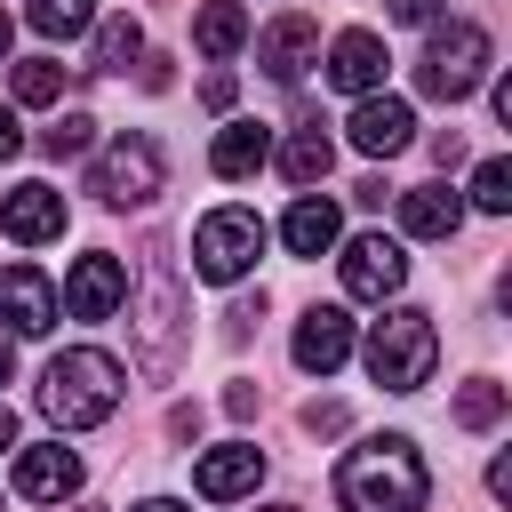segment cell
<instances>
[{
	"label": "cell",
	"instance_id": "7c38bea8",
	"mask_svg": "<svg viewBox=\"0 0 512 512\" xmlns=\"http://www.w3.org/2000/svg\"><path fill=\"white\" fill-rule=\"evenodd\" d=\"M264 480V448L256 440H224V448H208L200 464H192V488L208 496V504H232V496H248Z\"/></svg>",
	"mask_w": 512,
	"mask_h": 512
},
{
	"label": "cell",
	"instance_id": "44dd1931",
	"mask_svg": "<svg viewBox=\"0 0 512 512\" xmlns=\"http://www.w3.org/2000/svg\"><path fill=\"white\" fill-rule=\"evenodd\" d=\"M328 168H336V144L320 136V120H312V128H296V136L280 144V176H288V184H304V192H312Z\"/></svg>",
	"mask_w": 512,
	"mask_h": 512
},
{
	"label": "cell",
	"instance_id": "d590c367",
	"mask_svg": "<svg viewBox=\"0 0 512 512\" xmlns=\"http://www.w3.org/2000/svg\"><path fill=\"white\" fill-rule=\"evenodd\" d=\"M0 448H16V416H8V400H0Z\"/></svg>",
	"mask_w": 512,
	"mask_h": 512
},
{
	"label": "cell",
	"instance_id": "7a4b0ae2",
	"mask_svg": "<svg viewBox=\"0 0 512 512\" xmlns=\"http://www.w3.org/2000/svg\"><path fill=\"white\" fill-rule=\"evenodd\" d=\"M336 496H344V512H424L432 472L408 432H376L336 464Z\"/></svg>",
	"mask_w": 512,
	"mask_h": 512
},
{
	"label": "cell",
	"instance_id": "3957f363",
	"mask_svg": "<svg viewBox=\"0 0 512 512\" xmlns=\"http://www.w3.org/2000/svg\"><path fill=\"white\" fill-rule=\"evenodd\" d=\"M120 360L112 352H96V344H72V352H56L48 368H40V416L56 424V432H88V424H104L112 408H120Z\"/></svg>",
	"mask_w": 512,
	"mask_h": 512
},
{
	"label": "cell",
	"instance_id": "d6a6232c",
	"mask_svg": "<svg viewBox=\"0 0 512 512\" xmlns=\"http://www.w3.org/2000/svg\"><path fill=\"white\" fill-rule=\"evenodd\" d=\"M488 496H496V504H512V456H496V464H488Z\"/></svg>",
	"mask_w": 512,
	"mask_h": 512
},
{
	"label": "cell",
	"instance_id": "f35d334b",
	"mask_svg": "<svg viewBox=\"0 0 512 512\" xmlns=\"http://www.w3.org/2000/svg\"><path fill=\"white\" fill-rule=\"evenodd\" d=\"M8 368H16V352H8V336H0V384H8Z\"/></svg>",
	"mask_w": 512,
	"mask_h": 512
},
{
	"label": "cell",
	"instance_id": "ac0fdd59",
	"mask_svg": "<svg viewBox=\"0 0 512 512\" xmlns=\"http://www.w3.org/2000/svg\"><path fill=\"white\" fill-rule=\"evenodd\" d=\"M400 224H408L416 240H456V232H464L456 184H408V192H400Z\"/></svg>",
	"mask_w": 512,
	"mask_h": 512
},
{
	"label": "cell",
	"instance_id": "60d3db41",
	"mask_svg": "<svg viewBox=\"0 0 512 512\" xmlns=\"http://www.w3.org/2000/svg\"><path fill=\"white\" fill-rule=\"evenodd\" d=\"M272 512H296V504H272Z\"/></svg>",
	"mask_w": 512,
	"mask_h": 512
},
{
	"label": "cell",
	"instance_id": "8992f818",
	"mask_svg": "<svg viewBox=\"0 0 512 512\" xmlns=\"http://www.w3.org/2000/svg\"><path fill=\"white\" fill-rule=\"evenodd\" d=\"M160 184H168V160H160V144H152L144 128L112 136V144L96 152V168H88V192H96L104 208H152Z\"/></svg>",
	"mask_w": 512,
	"mask_h": 512
},
{
	"label": "cell",
	"instance_id": "9a60e30c",
	"mask_svg": "<svg viewBox=\"0 0 512 512\" xmlns=\"http://www.w3.org/2000/svg\"><path fill=\"white\" fill-rule=\"evenodd\" d=\"M0 232L24 240V248H32V240H56V232H64V192H56V184H16V192L0 200Z\"/></svg>",
	"mask_w": 512,
	"mask_h": 512
},
{
	"label": "cell",
	"instance_id": "1f68e13d",
	"mask_svg": "<svg viewBox=\"0 0 512 512\" xmlns=\"http://www.w3.org/2000/svg\"><path fill=\"white\" fill-rule=\"evenodd\" d=\"M200 104L224 112V104H232V72H208V80H200Z\"/></svg>",
	"mask_w": 512,
	"mask_h": 512
},
{
	"label": "cell",
	"instance_id": "83f0119b",
	"mask_svg": "<svg viewBox=\"0 0 512 512\" xmlns=\"http://www.w3.org/2000/svg\"><path fill=\"white\" fill-rule=\"evenodd\" d=\"M472 208H488V216L512 208V160H480L472 168Z\"/></svg>",
	"mask_w": 512,
	"mask_h": 512
},
{
	"label": "cell",
	"instance_id": "4dcf8cb0",
	"mask_svg": "<svg viewBox=\"0 0 512 512\" xmlns=\"http://www.w3.org/2000/svg\"><path fill=\"white\" fill-rule=\"evenodd\" d=\"M384 8H392V24H432L448 0H384Z\"/></svg>",
	"mask_w": 512,
	"mask_h": 512
},
{
	"label": "cell",
	"instance_id": "e575fe53",
	"mask_svg": "<svg viewBox=\"0 0 512 512\" xmlns=\"http://www.w3.org/2000/svg\"><path fill=\"white\" fill-rule=\"evenodd\" d=\"M432 160H440V168H456V160H464V136H456V128H448V136H432Z\"/></svg>",
	"mask_w": 512,
	"mask_h": 512
},
{
	"label": "cell",
	"instance_id": "f546056e",
	"mask_svg": "<svg viewBox=\"0 0 512 512\" xmlns=\"http://www.w3.org/2000/svg\"><path fill=\"white\" fill-rule=\"evenodd\" d=\"M256 320H264V288H256V296H240V304H232V312H224V336H232V344H240V336H248V328H256Z\"/></svg>",
	"mask_w": 512,
	"mask_h": 512
},
{
	"label": "cell",
	"instance_id": "9c48e42d",
	"mask_svg": "<svg viewBox=\"0 0 512 512\" xmlns=\"http://www.w3.org/2000/svg\"><path fill=\"white\" fill-rule=\"evenodd\" d=\"M56 304H64L72 320H112V312L128 304V264H120V256H104V248H96V256H80Z\"/></svg>",
	"mask_w": 512,
	"mask_h": 512
},
{
	"label": "cell",
	"instance_id": "2e32d148",
	"mask_svg": "<svg viewBox=\"0 0 512 512\" xmlns=\"http://www.w3.org/2000/svg\"><path fill=\"white\" fill-rule=\"evenodd\" d=\"M312 48H320V24L288 8V16H272V24H264V40H256V64H264L272 80H296V72L312 64Z\"/></svg>",
	"mask_w": 512,
	"mask_h": 512
},
{
	"label": "cell",
	"instance_id": "603a6c76",
	"mask_svg": "<svg viewBox=\"0 0 512 512\" xmlns=\"http://www.w3.org/2000/svg\"><path fill=\"white\" fill-rule=\"evenodd\" d=\"M144 56V24L136 16H104L96 24V48H88V72H128Z\"/></svg>",
	"mask_w": 512,
	"mask_h": 512
},
{
	"label": "cell",
	"instance_id": "74e56055",
	"mask_svg": "<svg viewBox=\"0 0 512 512\" xmlns=\"http://www.w3.org/2000/svg\"><path fill=\"white\" fill-rule=\"evenodd\" d=\"M8 40H16V24H8V8H0V64H8Z\"/></svg>",
	"mask_w": 512,
	"mask_h": 512
},
{
	"label": "cell",
	"instance_id": "d4e9b609",
	"mask_svg": "<svg viewBox=\"0 0 512 512\" xmlns=\"http://www.w3.org/2000/svg\"><path fill=\"white\" fill-rule=\"evenodd\" d=\"M456 424H464V432H488V424H504V384L472 376V384L456 392Z\"/></svg>",
	"mask_w": 512,
	"mask_h": 512
},
{
	"label": "cell",
	"instance_id": "8d00e7d4",
	"mask_svg": "<svg viewBox=\"0 0 512 512\" xmlns=\"http://www.w3.org/2000/svg\"><path fill=\"white\" fill-rule=\"evenodd\" d=\"M136 512H184V504H176V496H144Z\"/></svg>",
	"mask_w": 512,
	"mask_h": 512
},
{
	"label": "cell",
	"instance_id": "4fadbf2b",
	"mask_svg": "<svg viewBox=\"0 0 512 512\" xmlns=\"http://www.w3.org/2000/svg\"><path fill=\"white\" fill-rule=\"evenodd\" d=\"M0 320H8V336H48V328H56V288H48V272L8 264V272H0Z\"/></svg>",
	"mask_w": 512,
	"mask_h": 512
},
{
	"label": "cell",
	"instance_id": "5bb4252c",
	"mask_svg": "<svg viewBox=\"0 0 512 512\" xmlns=\"http://www.w3.org/2000/svg\"><path fill=\"white\" fill-rule=\"evenodd\" d=\"M352 144H360L368 160H392V152L416 144V112H408L400 96H360V104H352Z\"/></svg>",
	"mask_w": 512,
	"mask_h": 512
},
{
	"label": "cell",
	"instance_id": "ab89813d",
	"mask_svg": "<svg viewBox=\"0 0 512 512\" xmlns=\"http://www.w3.org/2000/svg\"><path fill=\"white\" fill-rule=\"evenodd\" d=\"M72 512H96V504H72Z\"/></svg>",
	"mask_w": 512,
	"mask_h": 512
},
{
	"label": "cell",
	"instance_id": "836d02e7",
	"mask_svg": "<svg viewBox=\"0 0 512 512\" xmlns=\"http://www.w3.org/2000/svg\"><path fill=\"white\" fill-rule=\"evenodd\" d=\"M16 152H24V128H16V112L0 104V160H16Z\"/></svg>",
	"mask_w": 512,
	"mask_h": 512
},
{
	"label": "cell",
	"instance_id": "cb8c5ba5",
	"mask_svg": "<svg viewBox=\"0 0 512 512\" xmlns=\"http://www.w3.org/2000/svg\"><path fill=\"white\" fill-rule=\"evenodd\" d=\"M24 16H32L40 40H80V32L96 24V0H32Z\"/></svg>",
	"mask_w": 512,
	"mask_h": 512
},
{
	"label": "cell",
	"instance_id": "d6986e66",
	"mask_svg": "<svg viewBox=\"0 0 512 512\" xmlns=\"http://www.w3.org/2000/svg\"><path fill=\"white\" fill-rule=\"evenodd\" d=\"M336 232H344V216H336V200H320V192H304V200L280 216L288 256H328V248H336Z\"/></svg>",
	"mask_w": 512,
	"mask_h": 512
},
{
	"label": "cell",
	"instance_id": "30bf717a",
	"mask_svg": "<svg viewBox=\"0 0 512 512\" xmlns=\"http://www.w3.org/2000/svg\"><path fill=\"white\" fill-rule=\"evenodd\" d=\"M16 496H32V504H72V496H80V456H72L64 440L16 448Z\"/></svg>",
	"mask_w": 512,
	"mask_h": 512
},
{
	"label": "cell",
	"instance_id": "8fae6325",
	"mask_svg": "<svg viewBox=\"0 0 512 512\" xmlns=\"http://www.w3.org/2000/svg\"><path fill=\"white\" fill-rule=\"evenodd\" d=\"M352 360V320H344V304H312L304 320H296V368L304 376H336Z\"/></svg>",
	"mask_w": 512,
	"mask_h": 512
},
{
	"label": "cell",
	"instance_id": "ffe728a7",
	"mask_svg": "<svg viewBox=\"0 0 512 512\" xmlns=\"http://www.w3.org/2000/svg\"><path fill=\"white\" fill-rule=\"evenodd\" d=\"M272 160V136H264V120H232L216 144H208V168L216 176H256Z\"/></svg>",
	"mask_w": 512,
	"mask_h": 512
},
{
	"label": "cell",
	"instance_id": "484cf974",
	"mask_svg": "<svg viewBox=\"0 0 512 512\" xmlns=\"http://www.w3.org/2000/svg\"><path fill=\"white\" fill-rule=\"evenodd\" d=\"M64 96V64L56 56H24L16 64V104H56Z\"/></svg>",
	"mask_w": 512,
	"mask_h": 512
},
{
	"label": "cell",
	"instance_id": "6da1fadb",
	"mask_svg": "<svg viewBox=\"0 0 512 512\" xmlns=\"http://www.w3.org/2000/svg\"><path fill=\"white\" fill-rule=\"evenodd\" d=\"M184 344H192V296L176 280L168 240H144V264H136V368L152 384H168L184 368Z\"/></svg>",
	"mask_w": 512,
	"mask_h": 512
},
{
	"label": "cell",
	"instance_id": "e0dca14e",
	"mask_svg": "<svg viewBox=\"0 0 512 512\" xmlns=\"http://www.w3.org/2000/svg\"><path fill=\"white\" fill-rule=\"evenodd\" d=\"M384 40L376 32H336V48H328V80L344 88V96H376V80H384Z\"/></svg>",
	"mask_w": 512,
	"mask_h": 512
},
{
	"label": "cell",
	"instance_id": "4316f807",
	"mask_svg": "<svg viewBox=\"0 0 512 512\" xmlns=\"http://www.w3.org/2000/svg\"><path fill=\"white\" fill-rule=\"evenodd\" d=\"M88 144H96V120H88V112H64V120L40 136V152H48V160H80Z\"/></svg>",
	"mask_w": 512,
	"mask_h": 512
},
{
	"label": "cell",
	"instance_id": "277c9868",
	"mask_svg": "<svg viewBox=\"0 0 512 512\" xmlns=\"http://www.w3.org/2000/svg\"><path fill=\"white\" fill-rule=\"evenodd\" d=\"M432 360H440V328H432V312L392 304V312L368 328V376H376L384 392H424V384H432Z\"/></svg>",
	"mask_w": 512,
	"mask_h": 512
},
{
	"label": "cell",
	"instance_id": "f1b7e54d",
	"mask_svg": "<svg viewBox=\"0 0 512 512\" xmlns=\"http://www.w3.org/2000/svg\"><path fill=\"white\" fill-rule=\"evenodd\" d=\"M344 424H352V408H344V400H312V408H304V432H320V440H336Z\"/></svg>",
	"mask_w": 512,
	"mask_h": 512
},
{
	"label": "cell",
	"instance_id": "52a82bcc",
	"mask_svg": "<svg viewBox=\"0 0 512 512\" xmlns=\"http://www.w3.org/2000/svg\"><path fill=\"white\" fill-rule=\"evenodd\" d=\"M256 256H264V216H256V208H208V216H200V232H192V272H200V280L232 288Z\"/></svg>",
	"mask_w": 512,
	"mask_h": 512
},
{
	"label": "cell",
	"instance_id": "5b68a950",
	"mask_svg": "<svg viewBox=\"0 0 512 512\" xmlns=\"http://www.w3.org/2000/svg\"><path fill=\"white\" fill-rule=\"evenodd\" d=\"M488 56H496L488 32L456 16V24H440V32L424 40V56H416V88H424L432 104H464V96L488 80Z\"/></svg>",
	"mask_w": 512,
	"mask_h": 512
},
{
	"label": "cell",
	"instance_id": "7402d4cb",
	"mask_svg": "<svg viewBox=\"0 0 512 512\" xmlns=\"http://www.w3.org/2000/svg\"><path fill=\"white\" fill-rule=\"evenodd\" d=\"M192 40H200V56H232V48L248 40V8H240V0H208V8L192 16Z\"/></svg>",
	"mask_w": 512,
	"mask_h": 512
},
{
	"label": "cell",
	"instance_id": "ba28073f",
	"mask_svg": "<svg viewBox=\"0 0 512 512\" xmlns=\"http://www.w3.org/2000/svg\"><path fill=\"white\" fill-rule=\"evenodd\" d=\"M400 280H408V248H400V240H384V232H360V240L344 248V296H360V304H384V296H400Z\"/></svg>",
	"mask_w": 512,
	"mask_h": 512
}]
</instances>
